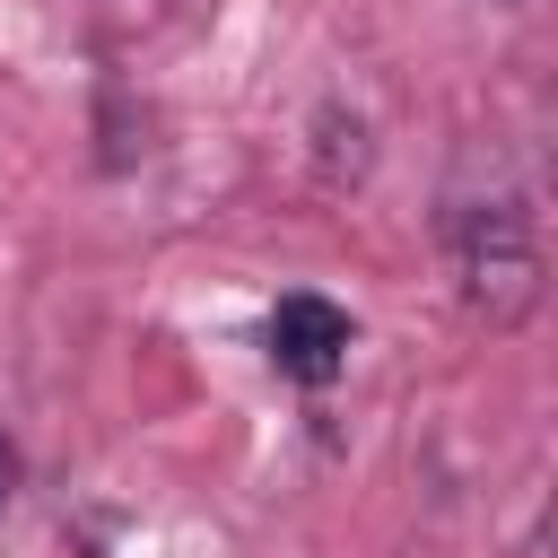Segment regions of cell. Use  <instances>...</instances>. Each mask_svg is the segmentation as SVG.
Instances as JSON below:
<instances>
[{
  "instance_id": "1",
  "label": "cell",
  "mask_w": 558,
  "mask_h": 558,
  "mask_svg": "<svg viewBox=\"0 0 558 558\" xmlns=\"http://www.w3.org/2000/svg\"><path fill=\"white\" fill-rule=\"evenodd\" d=\"M453 270H462V305L488 331H514L541 305V244L514 201H480L453 218Z\"/></svg>"
},
{
  "instance_id": "2",
  "label": "cell",
  "mask_w": 558,
  "mask_h": 558,
  "mask_svg": "<svg viewBox=\"0 0 558 558\" xmlns=\"http://www.w3.org/2000/svg\"><path fill=\"white\" fill-rule=\"evenodd\" d=\"M349 340H357V323L331 296H314V288H296V296L270 305V366L296 375V384H331L349 366Z\"/></svg>"
},
{
  "instance_id": "3",
  "label": "cell",
  "mask_w": 558,
  "mask_h": 558,
  "mask_svg": "<svg viewBox=\"0 0 558 558\" xmlns=\"http://www.w3.org/2000/svg\"><path fill=\"white\" fill-rule=\"evenodd\" d=\"M323 183H357L366 174V122L357 113H340V105H323Z\"/></svg>"
},
{
  "instance_id": "4",
  "label": "cell",
  "mask_w": 558,
  "mask_h": 558,
  "mask_svg": "<svg viewBox=\"0 0 558 558\" xmlns=\"http://www.w3.org/2000/svg\"><path fill=\"white\" fill-rule=\"evenodd\" d=\"M9 497H17V453L0 445V514H9Z\"/></svg>"
}]
</instances>
